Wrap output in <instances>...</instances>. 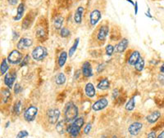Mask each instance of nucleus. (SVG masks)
<instances>
[{"label": "nucleus", "instance_id": "1", "mask_svg": "<svg viewBox=\"0 0 164 138\" xmlns=\"http://www.w3.org/2000/svg\"><path fill=\"white\" fill-rule=\"evenodd\" d=\"M78 108L73 102H68L64 110V119L67 122H72L77 119L78 116Z\"/></svg>", "mask_w": 164, "mask_h": 138}, {"label": "nucleus", "instance_id": "2", "mask_svg": "<svg viewBox=\"0 0 164 138\" xmlns=\"http://www.w3.org/2000/svg\"><path fill=\"white\" fill-rule=\"evenodd\" d=\"M85 121H84L83 118H78L74 120L71 124L69 127H67V132L69 133V135L72 137H76L78 136L82 127L84 126Z\"/></svg>", "mask_w": 164, "mask_h": 138}, {"label": "nucleus", "instance_id": "3", "mask_svg": "<svg viewBox=\"0 0 164 138\" xmlns=\"http://www.w3.org/2000/svg\"><path fill=\"white\" fill-rule=\"evenodd\" d=\"M48 56V50L43 46H37L33 49L31 57L36 61H41Z\"/></svg>", "mask_w": 164, "mask_h": 138}, {"label": "nucleus", "instance_id": "4", "mask_svg": "<svg viewBox=\"0 0 164 138\" xmlns=\"http://www.w3.org/2000/svg\"><path fill=\"white\" fill-rule=\"evenodd\" d=\"M7 59L8 60V63H10L12 65H20V63L23 59V55L19 50H13L9 53Z\"/></svg>", "mask_w": 164, "mask_h": 138}, {"label": "nucleus", "instance_id": "5", "mask_svg": "<svg viewBox=\"0 0 164 138\" xmlns=\"http://www.w3.org/2000/svg\"><path fill=\"white\" fill-rule=\"evenodd\" d=\"M37 114H38V108L36 106H35V105H31L25 110L24 119H25L26 122H33L36 118Z\"/></svg>", "mask_w": 164, "mask_h": 138}, {"label": "nucleus", "instance_id": "6", "mask_svg": "<svg viewBox=\"0 0 164 138\" xmlns=\"http://www.w3.org/2000/svg\"><path fill=\"white\" fill-rule=\"evenodd\" d=\"M60 110L58 109H50L47 111V119L50 124H56L60 117Z\"/></svg>", "mask_w": 164, "mask_h": 138}, {"label": "nucleus", "instance_id": "7", "mask_svg": "<svg viewBox=\"0 0 164 138\" xmlns=\"http://www.w3.org/2000/svg\"><path fill=\"white\" fill-rule=\"evenodd\" d=\"M16 79V72L14 70L8 71L4 76V84L8 88H13L14 83Z\"/></svg>", "mask_w": 164, "mask_h": 138}, {"label": "nucleus", "instance_id": "8", "mask_svg": "<svg viewBox=\"0 0 164 138\" xmlns=\"http://www.w3.org/2000/svg\"><path fill=\"white\" fill-rule=\"evenodd\" d=\"M109 33V27L107 25H103L99 27V30L97 32V39L99 42H104L107 39Z\"/></svg>", "mask_w": 164, "mask_h": 138}, {"label": "nucleus", "instance_id": "9", "mask_svg": "<svg viewBox=\"0 0 164 138\" xmlns=\"http://www.w3.org/2000/svg\"><path fill=\"white\" fill-rule=\"evenodd\" d=\"M102 17L101 12L98 9H94L89 14V24L92 26H95Z\"/></svg>", "mask_w": 164, "mask_h": 138}, {"label": "nucleus", "instance_id": "10", "mask_svg": "<svg viewBox=\"0 0 164 138\" xmlns=\"http://www.w3.org/2000/svg\"><path fill=\"white\" fill-rule=\"evenodd\" d=\"M143 128V123L140 122H132L129 128H128V133L131 136H137Z\"/></svg>", "mask_w": 164, "mask_h": 138}, {"label": "nucleus", "instance_id": "11", "mask_svg": "<svg viewBox=\"0 0 164 138\" xmlns=\"http://www.w3.org/2000/svg\"><path fill=\"white\" fill-rule=\"evenodd\" d=\"M33 45V41L32 39H29V38H21L16 44V47L19 50H24L27 49L29 47H31Z\"/></svg>", "mask_w": 164, "mask_h": 138}, {"label": "nucleus", "instance_id": "12", "mask_svg": "<svg viewBox=\"0 0 164 138\" xmlns=\"http://www.w3.org/2000/svg\"><path fill=\"white\" fill-rule=\"evenodd\" d=\"M108 105V101L106 98H102L98 100L94 104L92 105V109L94 111H100L102 109H105Z\"/></svg>", "mask_w": 164, "mask_h": 138}, {"label": "nucleus", "instance_id": "13", "mask_svg": "<svg viewBox=\"0 0 164 138\" xmlns=\"http://www.w3.org/2000/svg\"><path fill=\"white\" fill-rule=\"evenodd\" d=\"M81 71H82V74L86 78H89L93 76V69H92L91 64L89 62V61H85L82 65V68H81Z\"/></svg>", "mask_w": 164, "mask_h": 138}, {"label": "nucleus", "instance_id": "14", "mask_svg": "<svg viewBox=\"0 0 164 138\" xmlns=\"http://www.w3.org/2000/svg\"><path fill=\"white\" fill-rule=\"evenodd\" d=\"M128 45H129V40L124 38L115 47V52H117V53H122L126 50Z\"/></svg>", "mask_w": 164, "mask_h": 138}, {"label": "nucleus", "instance_id": "15", "mask_svg": "<svg viewBox=\"0 0 164 138\" xmlns=\"http://www.w3.org/2000/svg\"><path fill=\"white\" fill-rule=\"evenodd\" d=\"M141 58L140 53L138 51H134V52H131V54L130 55L129 57V59H128L127 62L130 65H132V66H135L136 63L138 62V60Z\"/></svg>", "mask_w": 164, "mask_h": 138}, {"label": "nucleus", "instance_id": "16", "mask_svg": "<svg viewBox=\"0 0 164 138\" xmlns=\"http://www.w3.org/2000/svg\"><path fill=\"white\" fill-rule=\"evenodd\" d=\"M34 18L35 16L34 15H32V13H28L24 19L23 22H22V29H27L30 27V26H31V24L33 23V21H34Z\"/></svg>", "mask_w": 164, "mask_h": 138}, {"label": "nucleus", "instance_id": "17", "mask_svg": "<svg viewBox=\"0 0 164 138\" xmlns=\"http://www.w3.org/2000/svg\"><path fill=\"white\" fill-rule=\"evenodd\" d=\"M85 91H86V96L90 97V98H93L95 96V94H96L95 88H94V84H92V83L86 84V87H85Z\"/></svg>", "mask_w": 164, "mask_h": 138}, {"label": "nucleus", "instance_id": "18", "mask_svg": "<svg viewBox=\"0 0 164 138\" xmlns=\"http://www.w3.org/2000/svg\"><path fill=\"white\" fill-rule=\"evenodd\" d=\"M161 117V113L156 110V111H154V112H152L151 114H149V115L146 117V120H147V122H149V123H154V122H156L159 119V118Z\"/></svg>", "mask_w": 164, "mask_h": 138}, {"label": "nucleus", "instance_id": "19", "mask_svg": "<svg viewBox=\"0 0 164 138\" xmlns=\"http://www.w3.org/2000/svg\"><path fill=\"white\" fill-rule=\"evenodd\" d=\"M84 13L83 7H78L76 8L75 14H74V21L76 24H81L82 22V16Z\"/></svg>", "mask_w": 164, "mask_h": 138}, {"label": "nucleus", "instance_id": "20", "mask_svg": "<svg viewBox=\"0 0 164 138\" xmlns=\"http://www.w3.org/2000/svg\"><path fill=\"white\" fill-rule=\"evenodd\" d=\"M67 121L65 119L60 120L57 122L56 124V130L59 134H64V133L67 132V127L66 126V123H67Z\"/></svg>", "mask_w": 164, "mask_h": 138}, {"label": "nucleus", "instance_id": "21", "mask_svg": "<svg viewBox=\"0 0 164 138\" xmlns=\"http://www.w3.org/2000/svg\"><path fill=\"white\" fill-rule=\"evenodd\" d=\"M68 53L65 51H63L60 53V55L58 56V59H57V64L59 68H63L66 64V61L67 60Z\"/></svg>", "mask_w": 164, "mask_h": 138}, {"label": "nucleus", "instance_id": "22", "mask_svg": "<svg viewBox=\"0 0 164 138\" xmlns=\"http://www.w3.org/2000/svg\"><path fill=\"white\" fill-rule=\"evenodd\" d=\"M24 12H25V5H24L23 3H21L17 7V9H16V16H14L13 20L14 21H20L22 16H23Z\"/></svg>", "mask_w": 164, "mask_h": 138}, {"label": "nucleus", "instance_id": "23", "mask_svg": "<svg viewBox=\"0 0 164 138\" xmlns=\"http://www.w3.org/2000/svg\"><path fill=\"white\" fill-rule=\"evenodd\" d=\"M110 88V82L108 78H104L99 81L97 84V88L99 90H108Z\"/></svg>", "mask_w": 164, "mask_h": 138}, {"label": "nucleus", "instance_id": "24", "mask_svg": "<svg viewBox=\"0 0 164 138\" xmlns=\"http://www.w3.org/2000/svg\"><path fill=\"white\" fill-rule=\"evenodd\" d=\"M1 93H2V101L3 103H7L11 97L10 88H3L1 91Z\"/></svg>", "mask_w": 164, "mask_h": 138}, {"label": "nucleus", "instance_id": "25", "mask_svg": "<svg viewBox=\"0 0 164 138\" xmlns=\"http://www.w3.org/2000/svg\"><path fill=\"white\" fill-rule=\"evenodd\" d=\"M8 59H3L2 60V63H1V66H0V73H1V75H3L7 73V71L9 70V65L8 64Z\"/></svg>", "mask_w": 164, "mask_h": 138}, {"label": "nucleus", "instance_id": "26", "mask_svg": "<svg viewBox=\"0 0 164 138\" xmlns=\"http://www.w3.org/2000/svg\"><path fill=\"white\" fill-rule=\"evenodd\" d=\"M63 21H64V19H63V16H57L56 18L54 19L53 21V26L56 29H61L63 28Z\"/></svg>", "mask_w": 164, "mask_h": 138}, {"label": "nucleus", "instance_id": "27", "mask_svg": "<svg viewBox=\"0 0 164 138\" xmlns=\"http://www.w3.org/2000/svg\"><path fill=\"white\" fill-rule=\"evenodd\" d=\"M66 80H67V78H66L65 74L63 73H59L55 77V83L57 85H63L66 83Z\"/></svg>", "mask_w": 164, "mask_h": 138}, {"label": "nucleus", "instance_id": "28", "mask_svg": "<svg viewBox=\"0 0 164 138\" xmlns=\"http://www.w3.org/2000/svg\"><path fill=\"white\" fill-rule=\"evenodd\" d=\"M79 42H80V38H76V40H75V42L73 43V45L71 47V48L69 49V52H68V56L71 57L74 53L76 52V49H77V47H78Z\"/></svg>", "mask_w": 164, "mask_h": 138}, {"label": "nucleus", "instance_id": "29", "mask_svg": "<svg viewBox=\"0 0 164 138\" xmlns=\"http://www.w3.org/2000/svg\"><path fill=\"white\" fill-rule=\"evenodd\" d=\"M135 106H136L135 96H132V97L128 101L127 103L126 104V109L128 110V111H132L133 109H135Z\"/></svg>", "mask_w": 164, "mask_h": 138}, {"label": "nucleus", "instance_id": "30", "mask_svg": "<svg viewBox=\"0 0 164 138\" xmlns=\"http://www.w3.org/2000/svg\"><path fill=\"white\" fill-rule=\"evenodd\" d=\"M35 35L38 39H43L44 37L46 36V32H45V29L43 28V27H39L36 30V33H35Z\"/></svg>", "mask_w": 164, "mask_h": 138}, {"label": "nucleus", "instance_id": "31", "mask_svg": "<svg viewBox=\"0 0 164 138\" xmlns=\"http://www.w3.org/2000/svg\"><path fill=\"white\" fill-rule=\"evenodd\" d=\"M144 68V60L141 57L140 59L138 60V62L135 65V69H136L137 71H139V72H140V71H143Z\"/></svg>", "mask_w": 164, "mask_h": 138}, {"label": "nucleus", "instance_id": "32", "mask_svg": "<svg viewBox=\"0 0 164 138\" xmlns=\"http://www.w3.org/2000/svg\"><path fill=\"white\" fill-rule=\"evenodd\" d=\"M71 35V31L67 28L66 27H63L62 29H60V36L62 38H67Z\"/></svg>", "mask_w": 164, "mask_h": 138}, {"label": "nucleus", "instance_id": "33", "mask_svg": "<svg viewBox=\"0 0 164 138\" xmlns=\"http://www.w3.org/2000/svg\"><path fill=\"white\" fill-rule=\"evenodd\" d=\"M21 101H18L17 102H16V104L14 105V107H13V112L15 115H20V112H21Z\"/></svg>", "mask_w": 164, "mask_h": 138}, {"label": "nucleus", "instance_id": "34", "mask_svg": "<svg viewBox=\"0 0 164 138\" xmlns=\"http://www.w3.org/2000/svg\"><path fill=\"white\" fill-rule=\"evenodd\" d=\"M30 60H31V57H30V55L26 54L25 56V57H23L22 60H21V62L20 63V67H23V66H26V65H28L29 62H30Z\"/></svg>", "mask_w": 164, "mask_h": 138}, {"label": "nucleus", "instance_id": "35", "mask_svg": "<svg viewBox=\"0 0 164 138\" xmlns=\"http://www.w3.org/2000/svg\"><path fill=\"white\" fill-rule=\"evenodd\" d=\"M106 54H107V56H108V57H111L112 54H113V52H114L115 51V47L112 46V45L111 44H108L106 47Z\"/></svg>", "mask_w": 164, "mask_h": 138}, {"label": "nucleus", "instance_id": "36", "mask_svg": "<svg viewBox=\"0 0 164 138\" xmlns=\"http://www.w3.org/2000/svg\"><path fill=\"white\" fill-rule=\"evenodd\" d=\"M22 90V88L20 85V84H14V88H13V91H14V93L16 94V95H18L20 92Z\"/></svg>", "mask_w": 164, "mask_h": 138}, {"label": "nucleus", "instance_id": "37", "mask_svg": "<svg viewBox=\"0 0 164 138\" xmlns=\"http://www.w3.org/2000/svg\"><path fill=\"white\" fill-rule=\"evenodd\" d=\"M29 136L28 132L26 130H22L20 131L18 133V134L16 135V137L17 138H24V137H27Z\"/></svg>", "mask_w": 164, "mask_h": 138}, {"label": "nucleus", "instance_id": "38", "mask_svg": "<svg viewBox=\"0 0 164 138\" xmlns=\"http://www.w3.org/2000/svg\"><path fill=\"white\" fill-rule=\"evenodd\" d=\"M91 128H92L91 123H87L86 127L84 128V130H83L84 133H85L86 135L89 134V133H90V131H91Z\"/></svg>", "mask_w": 164, "mask_h": 138}, {"label": "nucleus", "instance_id": "39", "mask_svg": "<svg viewBox=\"0 0 164 138\" xmlns=\"http://www.w3.org/2000/svg\"><path fill=\"white\" fill-rule=\"evenodd\" d=\"M104 68H105V65L104 64H99L97 67V72L98 73H101L102 71H104Z\"/></svg>", "mask_w": 164, "mask_h": 138}, {"label": "nucleus", "instance_id": "40", "mask_svg": "<svg viewBox=\"0 0 164 138\" xmlns=\"http://www.w3.org/2000/svg\"><path fill=\"white\" fill-rule=\"evenodd\" d=\"M118 90L117 89H114L113 90V92H112V98L113 99H116L117 97V96H118Z\"/></svg>", "mask_w": 164, "mask_h": 138}, {"label": "nucleus", "instance_id": "41", "mask_svg": "<svg viewBox=\"0 0 164 138\" xmlns=\"http://www.w3.org/2000/svg\"><path fill=\"white\" fill-rule=\"evenodd\" d=\"M148 138H154L156 137V134H155V132H151V133H149L147 136Z\"/></svg>", "mask_w": 164, "mask_h": 138}, {"label": "nucleus", "instance_id": "42", "mask_svg": "<svg viewBox=\"0 0 164 138\" xmlns=\"http://www.w3.org/2000/svg\"><path fill=\"white\" fill-rule=\"evenodd\" d=\"M18 2V0H8V3H10L11 5H16Z\"/></svg>", "mask_w": 164, "mask_h": 138}, {"label": "nucleus", "instance_id": "43", "mask_svg": "<svg viewBox=\"0 0 164 138\" xmlns=\"http://www.w3.org/2000/svg\"><path fill=\"white\" fill-rule=\"evenodd\" d=\"M159 79L160 81V83L162 84H164V75L163 74H161V75L159 76Z\"/></svg>", "mask_w": 164, "mask_h": 138}, {"label": "nucleus", "instance_id": "44", "mask_svg": "<svg viewBox=\"0 0 164 138\" xmlns=\"http://www.w3.org/2000/svg\"><path fill=\"white\" fill-rule=\"evenodd\" d=\"M137 12H138V3L136 2L135 3V14L137 15Z\"/></svg>", "mask_w": 164, "mask_h": 138}, {"label": "nucleus", "instance_id": "45", "mask_svg": "<svg viewBox=\"0 0 164 138\" xmlns=\"http://www.w3.org/2000/svg\"><path fill=\"white\" fill-rule=\"evenodd\" d=\"M19 34L18 33H16V32H13V39L16 40V39H18Z\"/></svg>", "mask_w": 164, "mask_h": 138}, {"label": "nucleus", "instance_id": "46", "mask_svg": "<svg viewBox=\"0 0 164 138\" xmlns=\"http://www.w3.org/2000/svg\"><path fill=\"white\" fill-rule=\"evenodd\" d=\"M158 137L159 138H164V130L162 132L159 136H158Z\"/></svg>", "mask_w": 164, "mask_h": 138}, {"label": "nucleus", "instance_id": "47", "mask_svg": "<svg viewBox=\"0 0 164 138\" xmlns=\"http://www.w3.org/2000/svg\"><path fill=\"white\" fill-rule=\"evenodd\" d=\"M160 72H161V73H164V63L161 65V67H160Z\"/></svg>", "mask_w": 164, "mask_h": 138}, {"label": "nucleus", "instance_id": "48", "mask_svg": "<svg viewBox=\"0 0 164 138\" xmlns=\"http://www.w3.org/2000/svg\"><path fill=\"white\" fill-rule=\"evenodd\" d=\"M10 125V122L8 121V122H6V124H5V128H8V126Z\"/></svg>", "mask_w": 164, "mask_h": 138}, {"label": "nucleus", "instance_id": "49", "mask_svg": "<svg viewBox=\"0 0 164 138\" xmlns=\"http://www.w3.org/2000/svg\"><path fill=\"white\" fill-rule=\"evenodd\" d=\"M126 1H128V2H130V3H131V4H132V5L135 6V3H134V2H133L132 0H126Z\"/></svg>", "mask_w": 164, "mask_h": 138}]
</instances>
